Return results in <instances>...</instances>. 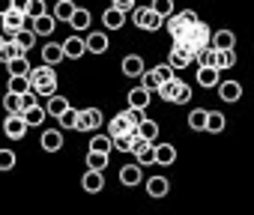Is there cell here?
<instances>
[{
	"mask_svg": "<svg viewBox=\"0 0 254 215\" xmlns=\"http://www.w3.org/2000/svg\"><path fill=\"white\" fill-rule=\"evenodd\" d=\"M174 42H183V45L191 51V60H197V54H200L203 48H209V45H212L209 24H203V21L197 18V21H194V24H189V27L183 30V36H180V39H174Z\"/></svg>",
	"mask_w": 254,
	"mask_h": 215,
	"instance_id": "1",
	"label": "cell"
},
{
	"mask_svg": "<svg viewBox=\"0 0 254 215\" xmlns=\"http://www.w3.org/2000/svg\"><path fill=\"white\" fill-rule=\"evenodd\" d=\"M27 81H30V90L39 93V99H48L51 93H57V72H54V66H48V63H42V66H36V69L30 66Z\"/></svg>",
	"mask_w": 254,
	"mask_h": 215,
	"instance_id": "2",
	"label": "cell"
},
{
	"mask_svg": "<svg viewBox=\"0 0 254 215\" xmlns=\"http://www.w3.org/2000/svg\"><path fill=\"white\" fill-rule=\"evenodd\" d=\"M96 129H102V111L99 108H81L75 132H96Z\"/></svg>",
	"mask_w": 254,
	"mask_h": 215,
	"instance_id": "3",
	"label": "cell"
},
{
	"mask_svg": "<svg viewBox=\"0 0 254 215\" xmlns=\"http://www.w3.org/2000/svg\"><path fill=\"white\" fill-rule=\"evenodd\" d=\"M27 21H30V18H27L24 12L12 9V12H6V15H3V30H0V33H3V39H12L21 27H27Z\"/></svg>",
	"mask_w": 254,
	"mask_h": 215,
	"instance_id": "4",
	"label": "cell"
},
{
	"mask_svg": "<svg viewBox=\"0 0 254 215\" xmlns=\"http://www.w3.org/2000/svg\"><path fill=\"white\" fill-rule=\"evenodd\" d=\"M27 123H24V117L21 114H9L6 120H3V132H6V138H12V141H21L24 135H27Z\"/></svg>",
	"mask_w": 254,
	"mask_h": 215,
	"instance_id": "5",
	"label": "cell"
},
{
	"mask_svg": "<svg viewBox=\"0 0 254 215\" xmlns=\"http://www.w3.org/2000/svg\"><path fill=\"white\" fill-rule=\"evenodd\" d=\"M168 63H171L174 72H177V69H186V66L194 63V60H191V51H189L183 42H174V48H171V54H168Z\"/></svg>",
	"mask_w": 254,
	"mask_h": 215,
	"instance_id": "6",
	"label": "cell"
},
{
	"mask_svg": "<svg viewBox=\"0 0 254 215\" xmlns=\"http://www.w3.org/2000/svg\"><path fill=\"white\" fill-rule=\"evenodd\" d=\"M180 90H183V81L174 75V78H168L165 84H159V90H156V93H159V99H162V102L174 105V102L180 99Z\"/></svg>",
	"mask_w": 254,
	"mask_h": 215,
	"instance_id": "7",
	"label": "cell"
},
{
	"mask_svg": "<svg viewBox=\"0 0 254 215\" xmlns=\"http://www.w3.org/2000/svg\"><path fill=\"white\" fill-rule=\"evenodd\" d=\"M39 147L45 153H60L63 150V129H45L39 138Z\"/></svg>",
	"mask_w": 254,
	"mask_h": 215,
	"instance_id": "8",
	"label": "cell"
},
{
	"mask_svg": "<svg viewBox=\"0 0 254 215\" xmlns=\"http://www.w3.org/2000/svg\"><path fill=\"white\" fill-rule=\"evenodd\" d=\"M84 54H87L84 36H69V39L63 42V57H66V60H81Z\"/></svg>",
	"mask_w": 254,
	"mask_h": 215,
	"instance_id": "9",
	"label": "cell"
},
{
	"mask_svg": "<svg viewBox=\"0 0 254 215\" xmlns=\"http://www.w3.org/2000/svg\"><path fill=\"white\" fill-rule=\"evenodd\" d=\"M30 21H33L30 27H33V33H36V36H51V33H54V27H57V18H54L51 12H42V15L30 18Z\"/></svg>",
	"mask_w": 254,
	"mask_h": 215,
	"instance_id": "10",
	"label": "cell"
},
{
	"mask_svg": "<svg viewBox=\"0 0 254 215\" xmlns=\"http://www.w3.org/2000/svg\"><path fill=\"white\" fill-rule=\"evenodd\" d=\"M218 96H221V102L233 105L242 99V84L239 81H218Z\"/></svg>",
	"mask_w": 254,
	"mask_h": 215,
	"instance_id": "11",
	"label": "cell"
},
{
	"mask_svg": "<svg viewBox=\"0 0 254 215\" xmlns=\"http://www.w3.org/2000/svg\"><path fill=\"white\" fill-rule=\"evenodd\" d=\"M81 185H84V191H90V194L102 191V188H105V176H102V170H93V167H87V173L81 176Z\"/></svg>",
	"mask_w": 254,
	"mask_h": 215,
	"instance_id": "12",
	"label": "cell"
},
{
	"mask_svg": "<svg viewBox=\"0 0 254 215\" xmlns=\"http://www.w3.org/2000/svg\"><path fill=\"white\" fill-rule=\"evenodd\" d=\"M42 60H45L48 66L63 63V60H66V57H63V42H45V45H42Z\"/></svg>",
	"mask_w": 254,
	"mask_h": 215,
	"instance_id": "13",
	"label": "cell"
},
{
	"mask_svg": "<svg viewBox=\"0 0 254 215\" xmlns=\"http://www.w3.org/2000/svg\"><path fill=\"white\" fill-rule=\"evenodd\" d=\"M218 72L224 69H233L236 66V48H215V63H212Z\"/></svg>",
	"mask_w": 254,
	"mask_h": 215,
	"instance_id": "14",
	"label": "cell"
},
{
	"mask_svg": "<svg viewBox=\"0 0 254 215\" xmlns=\"http://www.w3.org/2000/svg\"><path fill=\"white\" fill-rule=\"evenodd\" d=\"M102 21H105V27H108V30H120V27L126 24V12H123V9H117V6H108V9L102 12Z\"/></svg>",
	"mask_w": 254,
	"mask_h": 215,
	"instance_id": "15",
	"label": "cell"
},
{
	"mask_svg": "<svg viewBox=\"0 0 254 215\" xmlns=\"http://www.w3.org/2000/svg\"><path fill=\"white\" fill-rule=\"evenodd\" d=\"M144 72V60L138 54H129V57H123V75L126 78H141Z\"/></svg>",
	"mask_w": 254,
	"mask_h": 215,
	"instance_id": "16",
	"label": "cell"
},
{
	"mask_svg": "<svg viewBox=\"0 0 254 215\" xmlns=\"http://www.w3.org/2000/svg\"><path fill=\"white\" fill-rule=\"evenodd\" d=\"M69 108V99L66 96H57V93H51L48 99H45V111H48V117H60L63 111Z\"/></svg>",
	"mask_w": 254,
	"mask_h": 215,
	"instance_id": "17",
	"label": "cell"
},
{
	"mask_svg": "<svg viewBox=\"0 0 254 215\" xmlns=\"http://www.w3.org/2000/svg\"><path fill=\"white\" fill-rule=\"evenodd\" d=\"M150 99H153V93H150L144 84H138L135 90H129V105H132V108H144V111H147Z\"/></svg>",
	"mask_w": 254,
	"mask_h": 215,
	"instance_id": "18",
	"label": "cell"
},
{
	"mask_svg": "<svg viewBox=\"0 0 254 215\" xmlns=\"http://www.w3.org/2000/svg\"><path fill=\"white\" fill-rule=\"evenodd\" d=\"M69 27H72L75 33H84V30H90V9H81V6H75V12H72V18H69Z\"/></svg>",
	"mask_w": 254,
	"mask_h": 215,
	"instance_id": "19",
	"label": "cell"
},
{
	"mask_svg": "<svg viewBox=\"0 0 254 215\" xmlns=\"http://www.w3.org/2000/svg\"><path fill=\"white\" fill-rule=\"evenodd\" d=\"M218 81L221 78H218V69L215 66H197V84L200 87L209 90V87H218Z\"/></svg>",
	"mask_w": 254,
	"mask_h": 215,
	"instance_id": "20",
	"label": "cell"
},
{
	"mask_svg": "<svg viewBox=\"0 0 254 215\" xmlns=\"http://www.w3.org/2000/svg\"><path fill=\"white\" fill-rule=\"evenodd\" d=\"M224 126H227V120H224L221 111H206V126H203V132H209V135H221Z\"/></svg>",
	"mask_w": 254,
	"mask_h": 215,
	"instance_id": "21",
	"label": "cell"
},
{
	"mask_svg": "<svg viewBox=\"0 0 254 215\" xmlns=\"http://www.w3.org/2000/svg\"><path fill=\"white\" fill-rule=\"evenodd\" d=\"M141 179H144L141 164H126V167L120 170V182H123V185H129V188H132V185H138Z\"/></svg>",
	"mask_w": 254,
	"mask_h": 215,
	"instance_id": "22",
	"label": "cell"
},
{
	"mask_svg": "<svg viewBox=\"0 0 254 215\" xmlns=\"http://www.w3.org/2000/svg\"><path fill=\"white\" fill-rule=\"evenodd\" d=\"M21 117H24V123H27V126H42V123H45V117H48V111H45L42 102H39V105L27 108V111H21Z\"/></svg>",
	"mask_w": 254,
	"mask_h": 215,
	"instance_id": "23",
	"label": "cell"
},
{
	"mask_svg": "<svg viewBox=\"0 0 254 215\" xmlns=\"http://www.w3.org/2000/svg\"><path fill=\"white\" fill-rule=\"evenodd\" d=\"M168 191H171V182L165 176H150L147 179V194L150 197H165Z\"/></svg>",
	"mask_w": 254,
	"mask_h": 215,
	"instance_id": "24",
	"label": "cell"
},
{
	"mask_svg": "<svg viewBox=\"0 0 254 215\" xmlns=\"http://www.w3.org/2000/svg\"><path fill=\"white\" fill-rule=\"evenodd\" d=\"M123 132H135V126L126 120V114H114L111 123H108V135L114 138V135H123Z\"/></svg>",
	"mask_w": 254,
	"mask_h": 215,
	"instance_id": "25",
	"label": "cell"
},
{
	"mask_svg": "<svg viewBox=\"0 0 254 215\" xmlns=\"http://www.w3.org/2000/svg\"><path fill=\"white\" fill-rule=\"evenodd\" d=\"M15 45L21 48V51H30V48H36V33H33V27H21L15 36Z\"/></svg>",
	"mask_w": 254,
	"mask_h": 215,
	"instance_id": "26",
	"label": "cell"
},
{
	"mask_svg": "<svg viewBox=\"0 0 254 215\" xmlns=\"http://www.w3.org/2000/svg\"><path fill=\"white\" fill-rule=\"evenodd\" d=\"M84 42H87L90 54H105L108 51V36L105 33H90V36H84Z\"/></svg>",
	"mask_w": 254,
	"mask_h": 215,
	"instance_id": "27",
	"label": "cell"
},
{
	"mask_svg": "<svg viewBox=\"0 0 254 215\" xmlns=\"http://www.w3.org/2000/svg\"><path fill=\"white\" fill-rule=\"evenodd\" d=\"M156 150V164H174L177 161V147L174 144H159Z\"/></svg>",
	"mask_w": 254,
	"mask_h": 215,
	"instance_id": "28",
	"label": "cell"
},
{
	"mask_svg": "<svg viewBox=\"0 0 254 215\" xmlns=\"http://www.w3.org/2000/svg\"><path fill=\"white\" fill-rule=\"evenodd\" d=\"M135 135H141V138H147V141H156V138H159V123L144 117V120L135 126Z\"/></svg>",
	"mask_w": 254,
	"mask_h": 215,
	"instance_id": "29",
	"label": "cell"
},
{
	"mask_svg": "<svg viewBox=\"0 0 254 215\" xmlns=\"http://www.w3.org/2000/svg\"><path fill=\"white\" fill-rule=\"evenodd\" d=\"M162 21H165V18L147 6V12H144V18H141V30H147V33H156V30L162 27Z\"/></svg>",
	"mask_w": 254,
	"mask_h": 215,
	"instance_id": "30",
	"label": "cell"
},
{
	"mask_svg": "<svg viewBox=\"0 0 254 215\" xmlns=\"http://www.w3.org/2000/svg\"><path fill=\"white\" fill-rule=\"evenodd\" d=\"M212 48H236L233 30H215L212 33Z\"/></svg>",
	"mask_w": 254,
	"mask_h": 215,
	"instance_id": "31",
	"label": "cell"
},
{
	"mask_svg": "<svg viewBox=\"0 0 254 215\" xmlns=\"http://www.w3.org/2000/svg\"><path fill=\"white\" fill-rule=\"evenodd\" d=\"M18 54H27V51H21V48L15 45V39H3V45H0V63H9V60H15Z\"/></svg>",
	"mask_w": 254,
	"mask_h": 215,
	"instance_id": "32",
	"label": "cell"
},
{
	"mask_svg": "<svg viewBox=\"0 0 254 215\" xmlns=\"http://www.w3.org/2000/svg\"><path fill=\"white\" fill-rule=\"evenodd\" d=\"M57 123H60V129H63V132H75V126H78V111H75V108L69 105L66 111L57 117Z\"/></svg>",
	"mask_w": 254,
	"mask_h": 215,
	"instance_id": "33",
	"label": "cell"
},
{
	"mask_svg": "<svg viewBox=\"0 0 254 215\" xmlns=\"http://www.w3.org/2000/svg\"><path fill=\"white\" fill-rule=\"evenodd\" d=\"M108 161H111V156H108V153L87 150V167H93V170H105V167H108Z\"/></svg>",
	"mask_w": 254,
	"mask_h": 215,
	"instance_id": "34",
	"label": "cell"
},
{
	"mask_svg": "<svg viewBox=\"0 0 254 215\" xmlns=\"http://www.w3.org/2000/svg\"><path fill=\"white\" fill-rule=\"evenodd\" d=\"M6 69H9V75H27V72H30V60H27V54H18L15 60H9Z\"/></svg>",
	"mask_w": 254,
	"mask_h": 215,
	"instance_id": "35",
	"label": "cell"
},
{
	"mask_svg": "<svg viewBox=\"0 0 254 215\" xmlns=\"http://www.w3.org/2000/svg\"><path fill=\"white\" fill-rule=\"evenodd\" d=\"M90 150H96V153H108V156H111V150H114L111 135H93V138H90Z\"/></svg>",
	"mask_w": 254,
	"mask_h": 215,
	"instance_id": "36",
	"label": "cell"
},
{
	"mask_svg": "<svg viewBox=\"0 0 254 215\" xmlns=\"http://www.w3.org/2000/svg\"><path fill=\"white\" fill-rule=\"evenodd\" d=\"M72 12H75V3H72V0H57V6H54V18L57 21H69L72 18Z\"/></svg>",
	"mask_w": 254,
	"mask_h": 215,
	"instance_id": "37",
	"label": "cell"
},
{
	"mask_svg": "<svg viewBox=\"0 0 254 215\" xmlns=\"http://www.w3.org/2000/svg\"><path fill=\"white\" fill-rule=\"evenodd\" d=\"M203 126H206V111H203V108H194V111L189 114V129L203 132Z\"/></svg>",
	"mask_w": 254,
	"mask_h": 215,
	"instance_id": "38",
	"label": "cell"
},
{
	"mask_svg": "<svg viewBox=\"0 0 254 215\" xmlns=\"http://www.w3.org/2000/svg\"><path fill=\"white\" fill-rule=\"evenodd\" d=\"M3 108H6L9 114H21V93H12V90H9V93L3 96Z\"/></svg>",
	"mask_w": 254,
	"mask_h": 215,
	"instance_id": "39",
	"label": "cell"
},
{
	"mask_svg": "<svg viewBox=\"0 0 254 215\" xmlns=\"http://www.w3.org/2000/svg\"><path fill=\"white\" fill-rule=\"evenodd\" d=\"M9 90H12V93H27V90H30L27 75H9Z\"/></svg>",
	"mask_w": 254,
	"mask_h": 215,
	"instance_id": "40",
	"label": "cell"
},
{
	"mask_svg": "<svg viewBox=\"0 0 254 215\" xmlns=\"http://www.w3.org/2000/svg\"><path fill=\"white\" fill-rule=\"evenodd\" d=\"M111 141H114V150H120V153H129V147H132V132H123V135H114Z\"/></svg>",
	"mask_w": 254,
	"mask_h": 215,
	"instance_id": "41",
	"label": "cell"
},
{
	"mask_svg": "<svg viewBox=\"0 0 254 215\" xmlns=\"http://www.w3.org/2000/svg\"><path fill=\"white\" fill-rule=\"evenodd\" d=\"M150 9H153V12H159L162 18H168V15L174 12V0H153Z\"/></svg>",
	"mask_w": 254,
	"mask_h": 215,
	"instance_id": "42",
	"label": "cell"
},
{
	"mask_svg": "<svg viewBox=\"0 0 254 215\" xmlns=\"http://www.w3.org/2000/svg\"><path fill=\"white\" fill-rule=\"evenodd\" d=\"M42 12H48L45 0H27V9H24L27 18H36V15H42Z\"/></svg>",
	"mask_w": 254,
	"mask_h": 215,
	"instance_id": "43",
	"label": "cell"
},
{
	"mask_svg": "<svg viewBox=\"0 0 254 215\" xmlns=\"http://www.w3.org/2000/svg\"><path fill=\"white\" fill-rule=\"evenodd\" d=\"M141 84H144V87H147V90H150V93H156V90H159V84H162V81H159V78H156V72H153V69H150V72H147V69H144V72H141Z\"/></svg>",
	"mask_w": 254,
	"mask_h": 215,
	"instance_id": "44",
	"label": "cell"
},
{
	"mask_svg": "<svg viewBox=\"0 0 254 215\" xmlns=\"http://www.w3.org/2000/svg\"><path fill=\"white\" fill-rule=\"evenodd\" d=\"M15 161H18V159H15L12 150H0V170H12Z\"/></svg>",
	"mask_w": 254,
	"mask_h": 215,
	"instance_id": "45",
	"label": "cell"
},
{
	"mask_svg": "<svg viewBox=\"0 0 254 215\" xmlns=\"http://www.w3.org/2000/svg\"><path fill=\"white\" fill-rule=\"evenodd\" d=\"M42 99H39V93L36 90H27V93H21V111H27V108H33V105H39Z\"/></svg>",
	"mask_w": 254,
	"mask_h": 215,
	"instance_id": "46",
	"label": "cell"
},
{
	"mask_svg": "<svg viewBox=\"0 0 254 215\" xmlns=\"http://www.w3.org/2000/svg\"><path fill=\"white\" fill-rule=\"evenodd\" d=\"M123 114H126V120H129L132 126H138V123L144 120V108H132V105H129V108H126Z\"/></svg>",
	"mask_w": 254,
	"mask_h": 215,
	"instance_id": "47",
	"label": "cell"
},
{
	"mask_svg": "<svg viewBox=\"0 0 254 215\" xmlns=\"http://www.w3.org/2000/svg\"><path fill=\"white\" fill-rule=\"evenodd\" d=\"M153 72H156V78H159L162 84H165L168 78H174V66H171V63H159V66H156Z\"/></svg>",
	"mask_w": 254,
	"mask_h": 215,
	"instance_id": "48",
	"label": "cell"
},
{
	"mask_svg": "<svg viewBox=\"0 0 254 215\" xmlns=\"http://www.w3.org/2000/svg\"><path fill=\"white\" fill-rule=\"evenodd\" d=\"M138 164H141V167H144V164H156V150H153V147H147V150L138 156Z\"/></svg>",
	"mask_w": 254,
	"mask_h": 215,
	"instance_id": "49",
	"label": "cell"
},
{
	"mask_svg": "<svg viewBox=\"0 0 254 215\" xmlns=\"http://www.w3.org/2000/svg\"><path fill=\"white\" fill-rule=\"evenodd\" d=\"M135 3H138V0H111V6H117V9H123V12H132Z\"/></svg>",
	"mask_w": 254,
	"mask_h": 215,
	"instance_id": "50",
	"label": "cell"
},
{
	"mask_svg": "<svg viewBox=\"0 0 254 215\" xmlns=\"http://www.w3.org/2000/svg\"><path fill=\"white\" fill-rule=\"evenodd\" d=\"M191 102V87L189 84H183V90H180V99L174 102V105H189Z\"/></svg>",
	"mask_w": 254,
	"mask_h": 215,
	"instance_id": "51",
	"label": "cell"
},
{
	"mask_svg": "<svg viewBox=\"0 0 254 215\" xmlns=\"http://www.w3.org/2000/svg\"><path fill=\"white\" fill-rule=\"evenodd\" d=\"M15 6H12V0H0V18H3L6 12H12Z\"/></svg>",
	"mask_w": 254,
	"mask_h": 215,
	"instance_id": "52",
	"label": "cell"
},
{
	"mask_svg": "<svg viewBox=\"0 0 254 215\" xmlns=\"http://www.w3.org/2000/svg\"><path fill=\"white\" fill-rule=\"evenodd\" d=\"M0 45H3V33H0Z\"/></svg>",
	"mask_w": 254,
	"mask_h": 215,
	"instance_id": "53",
	"label": "cell"
}]
</instances>
